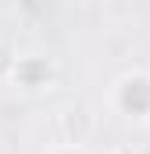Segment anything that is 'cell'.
Masks as SVG:
<instances>
[{"mask_svg": "<svg viewBox=\"0 0 150 154\" xmlns=\"http://www.w3.org/2000/svg\"><path fill=\"white\" fill-rule=\"evenodd\" d=\"M114 154H129V151H114Z\"/></svg>", "mask_w": 150, "mask_h": 154, "instance_id": "3", "label": "cell"}, {"mask_svg": "<svg viewBox=\"0 0 150 154\" xmlns=\"http://www.w3.org/2000/svg\"><path fill=\"white\" fill-rule=\"evenodd\" d=\"M11 75L18 79L22 86H43V82L50 79V65H46L43 57H18V65H14Z\"/></svg>", "mask_w": 150, "mask_h": 154, "instance_id": "2", "label": "cell"}, {"mask_svg": "<svg viewBox=\"0 0 150 154\" xmlns=\"http://www.w3.org/2000/svg\"><path fill=\"white\" fill-rule=\"evenodd\" d=\"M122 108L129 115H147L150 111V79L147 75H129L122 79Z\"/></svg>", "mask_w": 150, "mask_h": 154, "instance_id": "1", "label": "cell"}]
</instances>
